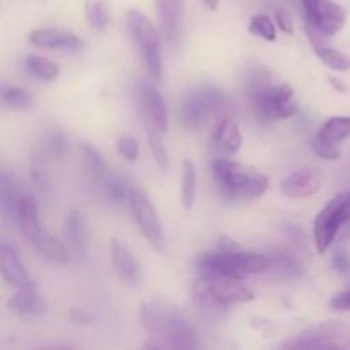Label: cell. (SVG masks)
<instances>
[{"label": "cell", "instance_id": "cell-1", "mask_svg": "<svg viewBox=\"0 0 350 350\" xmlns=\"http://www.w3.org/2000/svg\"><path fill=\"white\" fill-rule=\"evenodd\" d=\"M142 327L149 337L156 342H149L146 347L167 349H197L198 337L191 321L183 311L163 297H150L140 308Z\"/></svg>", "mask_w": 350, "mask_h": 350}, {"label": "cell", "instance_id": "cell-2", "mask_svg": "<svg viewBox=\"0 0 350 350\" xmlns=\"http://www.w3.org/2000/svg\"><path fill=\"white\" fill-rule=\"evenodd\" d=\"M246 94L262 120H286L297 113L293 88L273 82L265 68H253L246 79Z\"/></svg>", "mask_w": 350, "mask_h": 350}, {"label": "cell", "instance_id": "cell-3", "mask_svg": "<svg viewBox=\"0 0 350 350\" xmlns=\"http://www.w3.org/2000/svg\"><path fill=\"white\" fill-rule=\"evenodd\" d=\"M200 272L219 273V275L245 279L246 275H255L272 270V255H263L255 252H241L234 243H226L212 253H205L197 260Z\"/></svg>", "mask_w": 350, "mask_h": 350}, {"label": "cell", "instance_id": "cell-4", "mask_svg": "<svg viewBox=\"0 0 350 350\" xmlns=\"http://www.w3.org/2000/svg\"><path fill=\"white\" fill-rule=\"evenodd\" d=\"M212 174L222 195L231 200H255L265 195L270 187L265 174L228 157L214 159Z\"/></svg>", "mask_w": 350, "mask_h": 350}, {"label": "cell", "instance_id": "cell-5", "mask_svg": "<svg viewBox=\"0 0 350 350\" xmlns=\"http://www.w3.org/2000/svg\"><path fill=\"white\" fill-rule=\"evenodd\" d=\"M191 294L195 304L202 310H219L255 299V293L243 282V279L208 272H202L195 280Z\"/></svg>", "mask_w": 350, "mask_h": 350}, {"label": "cell", "instance_id": "cell-6", "mask_svg": "<svg viewBox=\"0 0 350 350\" xmlns=\"http://www.w3.org/2000/svg\"><path fill=\"white\" fill-rule=\"evenodd\" d=\"M229 98L221 88L214 84H195L185 91L180 101L181 125L188 132H198L212 118L226 111Z\"/></svg>", "mask_w": 350, "mask_h": 350}, {"label": "cell", "instance_id": "cell-7", "mask_svg": "<svg viewBox=\"0 0 350 350\" xmlns=\"http://www.w3.org/2000/svg\"><path fill=\"white\" fill-rule=\"evenodd\" d=\"M17 226L26 241L36 250L38 255L55 263H65L70 260V252L67 246L43 229L38 215V205L31 195H23L21 198Z\"/></svg>", "mask_w": 350, "mask_h": 350}, {"label": "cell", "instance_id": "cell-8", "mask_svg": "<svg viewBox=\"0 0 350 350\" xmlns=\"http://www.w3.org/2000/svg\"><path fill=\"white\" fill-rule=\"evenodd\" d=\"M126 27L132 41L139 48L142 60L146 64L147 74L152 81H159L163 74V58H161V31L156 29L149 17L139 9H130L126 12Z\"/></svg>", "mask_w": 350, "mask_h": 350}, {"label": "cell", "instance_id": "cell-9", "mask_svg": "<svg viewBox=\"0 0 350 350\" xmlns=\"http://www.w3.org/2000/svg\"><path fill=\"white\" fill-rule=\"evenodd\" d=\"M350 221V191L338 193L321 208L313 224L314 245L320 253H327L338 231Z\"/></svg>", "mask_w": 350, "mask_h": 350}, {"label": "cell", "instance_id": "cell-10", "mask_svg": "<svg viewBox=\"0 0 350 350\" xmlns=\"http://www.w3.org/2000/svg\"><path fill=\"white\" fill-rule=\"evenodd\" d=\"M129 207L133 222L140 229V232H142L146 241L150 245V248L156 250L157 253L166 252V241H164V232L159 215H157L152 202L149 200V197L140 188H132L130 190Z\"/></svg>", "mask_w": 350, "mask_h": 350}, {"label": "cell", "instance_id": "cell-11", "mask_svg": "<svg viewBox=\"0 0 350 350\" xmlns=\"http://www.w3.org/2000/svg\"><path fill=\"white\" fill-rule=\"evenodd\" d=\"M345 328L340 323H320L306 328L296 337L284 340L279 345L287 350H313V349H340L345 347L340 340Z\"/></svg>", "mask_w": 350, "mask_h": 350}, {"label": "cell", "instance_id": "cell-12", "mask_svg": "<svg viewBox=\"0 0 350 350\" xmlns=\"http://www.w3.org/2000/svg\"><path fill=\"white\" fill-rule=\"evenodd\" d=\"M154 5L164 43L178 51L185 40V0H154Z\"/></svg>", "mask_w": 350, "mask_h": 350}, {"label": "cell", "instance_id": "cell-13", "mask_svg": "<svg viewBox=\"0 0 350 350\" xmlns=\"http://www.w3.org/2000/svg\"><path fill=\"white\" fill-rule=\"evenodd\" d=\"M306 21L325 36H334L344 27L345 12L334 0H301Z\"/></svg>", "mask_w": 350, "mask_h": 350}, {"label": "cell", "instance_id": "cell-14", "mask_svg": "<svg viewBox=\"0 0 350 350\" xmlns=\"http://www.w3.org/2000/svg\"><path fill=\"white\" fill-rule=\"evenodd\" d=\"M350 137V116H334L323 123L311 139L314 154L323 159L335 161L340 157V144Z\"/></svg>", "mask_w": 350, "mask_h": 350}, {"label": "cell", "instance_id": "cell-15", "mask_svg": "<svg viewBox=\"0 0 350 350\" xmlns=\"http://www.w3.org/2000/svg\"><path fill=\"white\" fill-rule=\"evenodd\" d=\"M137 94H139L140 109H142L144 116L161 133H166L170 129V113H167V105L161 92L149 81H140Z\"/></svg>", "mask_w": 350, "mask_h": 350}, {"label": "cell", "instance_id": "cell-16", "mask_svg": "<svg viewBox=\"0 0 350 350\" xmlns=\"http://www.w3.org/2000/svg\"><path fill=\"white\" fill-rule=\"evenodd\" d=\"M0 272H2L3 280L14 289L19 291L36 287L29 270L26 269V265L21 260L19 253L7 243L0 245Z\"/></svg>", "mask_w": 350, "mask_h": 350}, {"label": "cell", "instance_id": "cell-17", "mask_svg": "<svg viewBox=\"0 0 350 350\" xmlns=\"http://www.w3.org/2000/svg\"><path fill=\"white\" fill-rule=\"evenodd\" d=\"M111 262L116 273L125 284L132 287H139L142 282V270H140L139 260L135 258V253L130 250L126 243L122 239H113L111 241Z\"/></svg>", "mask_w": 350, "mask_h": 350}, {"label": "cell", "instance_id": "cell-18", "mask_svg": "<svg viewBox=\"0 0 350 350\" xmlns=\"http://www.w3.org/2000/svg\"><path fill=\"white\" fill-rule=\"evenodd\" d=\"M321 188V176L313 167H301L284 178L280 191L289 198H308L318 193Z\"/></svg>", "mask_w": 350, "mask_h": 350}, {"label": "cell", "instance_id": "cell-19", "mask_svg": "<svg viewBox=\"0 0 350 350\" xmlns=\"http://www.w3.org/2000/svg\"><path fill=\"white\" fill-rule=\"evenodd\" d=\"M211 142L215 150L226 154V156L238 152L243 146V135L236 120H232L226 113L219 115L214 122Z\"/></svg>", "mask_w": 350, "mask_h": 350}, {"label": "cell", "instance_id": "cell-20", "mask_svg": "<svg viewBox=\"0 0 350 350\" xmlns=\"http://www.w3.org/2000/svg\"><path fill=\"white\" fill-rule=\"evenodd\" d=\"M29 41L34 46L48 48V50L75 51L82 48V41L77 34L60 27H40L31 31Z\"/></svg>", "mask_w": 350, "mask_h": 350}, {"label": "cell", "instance_id": "cell-21", "mask_svg": "<svg viewBox=\"0 0 350 350\" xmlns=\"http://www.w3.org/2000/svg\"><path fill=\"white\" fill-rule=\"evenodd\" d=\"M81 154L82 161H84L88 183L92 188H103V185L106 183V180L109 176L108 166H106V161L103 157V154L88 142L81 144Z\"/></svg>", "mask_w": 350, "mask_h": 350}, {"label": "cell", "instance_id": "cell-22", "mask_svg": "<svg viewBox=\"0 0 350 350\" xmlns=\"http://www.w3.org/2000/svg\"><path fill=\"white\" fill-rule=\"evenodd\" d=\"M64 232L72 252H75L77 255H85V252L89 248V231L84 215L81 212H68L67 217H65Z\"/></svg>", "mask_w": 350, "mask_h": 350}, {"label": "cell", "instance_id": "cell-23", "mask_svg": "<svg viewBox=\"0 0 350 350\" xmlns=\"http://www.w3.org/2000/svg\"><path fill=\"white\" fill-rule=\"evenodd\" d=\"M308 36H310L311 46H313L314 53L318 55L321 62H323L327 67H330L332 70L337 72H347L350 70V57L349 55L342 53V51L335 50V48L327 46L323 41L318 38V34L311 29V26L308 24Z\"/></svg>", "mask_w": 350, "mask_h": 350}, {"label": "cell", "instance_id": "cell-24", "mask_svg": "<svg viewBox=\"0 0 350 350\" xmlns=\"http://www.w3.org/2000/svg\"><path fill=\"white\" fill-rule=\"evenodd\" d=\"M21 198L23 195H19L14 178H10V174L3 171L0 176V208H2V215L5 221L17 222Z\"/></svg>", "mask_w": 350, "mask_h": 350}, {"label": "cell", "instance_id": "cell-25", "mask_svg": "<svg viewBox=\"0 0 350 350\" xmlns=\"http://www.w3.org/2000/svg\"><path fill=\"white\" fill-rule=\"evenodd\" d=\"M9 310L16 314H23V317H33V314L43 313L44 303L36 293V287L31 289H19L12 297L9 299Z\"/></svg>", "mask_w": 350, "mask_h": 350}, {"label": "cell", "instance_id": "cell-26", "mask_svg": "<svg viewBox=\"0 0 350 350\" xmlns=\"http://www.w3.org/2000/svg\"><path fill=\"white\" fill-rule=\"evenodd\" d=\"M24 67L29 72L31 75H34L40 81H57L58 75H60V67L58 64H55L53 60L46 57H41V55H27L24 58Z\"/></svg>", "mask_w": 350, "mask_h": 350}, {"label": "cell", "instance_id": "cell-27", "mask_svg": "<svg viewBox=\"0 0 350 350\" xmlns=\"http://www.w3.org/2000/svg\"><path fill=\"white\" fill-rule=\"evenodd\" d=\"M197 198V167L193 161L185 159L181 166V204L190 211Z\"/></svg>", "mask_w": 350, "mask_h": 350}, {"label": "cell", "instance_id": "cell-28", "mask_svg": "<svg viewBox=\"0 0 350 350\" xmlns=\"http://www.w3.org/2000/svg\"><path fill=\"white\" fill-rule=\"evenodd\" d=\"M2 103L7 108L16 109V111H27V109H33L34 98L26 89L16 88V85H3Z\"/></svg>", "mask_w": 350, "mask_h": 350}, {"label": "cell", "instance_id": "cell-29", "mask_svg": "<svg viewBox=\"0 0 350 350\" xmlns=\"http://www.w3.org/2000/svg\"><path fill=\"white\" fill-rule=\"evenodd\" d=\"M147 142H149V149L154 161H156V166L159 167L161 173H167V170H170V154H167L166 146L161 140V132L156 126L150 125L147 129Z\"/></svg>", "mask_w": 350, "mask_h": 350}, {"label": "cell", "instance_id": "cell-30", "mask_svg": "<svg viewBox=\"0 0 350 350\" xmlns=\"http://www.w3.org/2000/svg\"><path fill=\"white\" fill-rule=\"evenodd\" d=\"M103 193H105V198L115 207H122L123 204H126L130 198V190L132 188L126 187L125 181L118 176H108L106 183L103 185Z\"/></svg>", "mask_w": 350, "mask_h": 350}, {"label": "cell", "instance_id": "cell-31", "mask_svg": "<svg viewBox=\"0 0 350 350\" xmlns=\"http://www.w3.org/2000/svg\"><path fill=\"white\" fill-rule=\"evenodd\" d=\"M85 17L92 29L105 31L109 24V9L105 0H85Z\"/></svg>", "mask_w": 350, "mask_h": 350}, {"label": "cell", "instance_id": "cell-32", "mask_svg": "<svg viewBox=\"0 0 350 350\" xmlns=\"http://www.w3.org/2000/svg\"><path fill=\"white\" fill-rule=\"evenodd\" d=\"M43 144L46 152L50 154L55 159H62V157L67 154L68 149V140L67 135H65L64 130H60L58 126H51L44 132L43 135Z\"/></svg>", "mask_w": 350, "mask_h": 350}, {"label": "cell", "instance_id": "cell-33", "mask_svg": "<svg viewBox=\"0 0 350 350\" xmlns=\"http://www.w3.org/2000/svg\"><path fill=\"white\" fill-rule=\"evenodd\" d=\"M272 260H273L272 269L279 270L284 277H299L301 273H303V267H301V263L297 262L296 256L284 252V250L272 253Z\"/></svg>", "mask_w": 350, "mask_h": 350}, {"label": "cell", "instance_id": "cell-34", "mask_svg": "<svg viewBox=\"0 0 350 350\" xmlns=\"http://www.w3.org/2000/svg\"><path fill=\"white\" fill-rule=\"evenodd\" d=\"M248 31L253 34V36H258L265 41H275L277 40L275 23H273L269 16H263V14L253 16L252 19H250Z\"/></svg>", "mask_w": 350, "mask_h": 350}, {"label": "cell", "instance_id": "cell-35", "mask_svg": "<svg viewBox=\"0 0 350 350\" xmlns=\"http://www.w3.org/2000/svg\"><path fill=\"white\" fill-rule=\"evenodd\" d=\"M116 150L120 152V156H123L130 163H135L140 156L139 142L130 135L118 137V140H116Z\"/></svg>", "mask_w": 350, "mask_h": 350}, {"label": "cell", "instance_id": "cell-36", "mask_svg": "<svg viewBox=\"0 0 350 350\" xmlns=\"http://www.w3.org/2000/svg\"><path fill=\"white\" fill-rule=\"evenodd\" d=\"M330 306L334 308L335 311H342V313H350V287L349 289L342 291L337 296L332 297Z\"/></svg>", "mask_w": 350, "mask_h": 350}, {"label": "cell", "instance_id": "cell-37", "mask_svg": "<svg viewBox=\"0 0 350 350\" xmlns=\"http://www.w3.org/2000/svg\"><path fill=\"white\" fill-rule=\"evenodd\" d=\"M275 23L279 24V27L286 34H293L294 33L293 19H291V14L287 12L286 9H279V10H277V12H275Z\"/></svg>", "mask_w": 350, "mask_h": 350}, {"label": "cell", "instance_id": "cell-38", "mask_svg": "<svg viewBox=\"0 0 350 350\" xmlns=\"http://www.w3.org/2000/svg\"><path fill=\"white\" fill-rule=\"evenodd\" d=\"M332 263H334L335 270L340 273H349L350 272V256L347 253H335L334 258H332Z\"/></svg>", "mask_w": 350, "mask_h": 350}, {"label": "cell", "instance_id": "cell-39", "mask_svg": "<svg viewBox=\"0 0 350 350\" xmlns=\"http://www.w3.org/2000/svg\"><path fill=\"white\" fill-rule=\"evenodd\" d=\"M204 2V5L207 7L208 10H217L219 3H221V0H202Z\"/></svg>", "mask_w": 350, "mask_h": 350}, {"label": "cell", "instance_id": "cell-40", "mask_svg": "<svg viewBox=\"0 0 350 350\" xmlns=\"http://www.w3.org/2000/svg\"><path fill=\"white\" fill-rule=\"evenodd\" d=\"M347 347H350V344H347Z\"/></svg>", "mask_w": 350, "mask_h": 350}]
</instances>
